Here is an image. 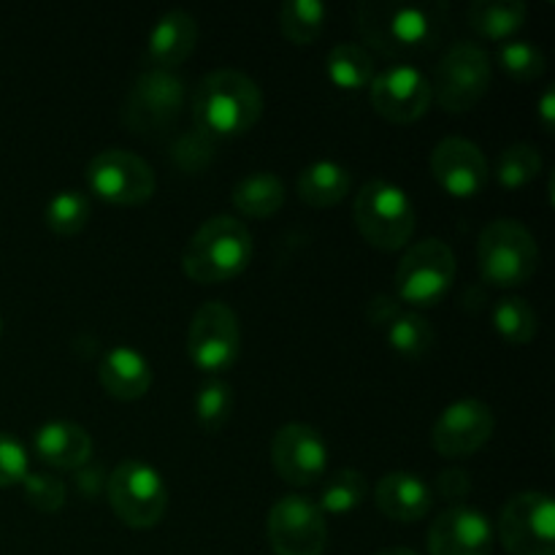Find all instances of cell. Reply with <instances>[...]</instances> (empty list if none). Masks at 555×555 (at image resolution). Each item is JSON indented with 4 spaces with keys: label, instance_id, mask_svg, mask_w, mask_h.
Returning <instances> with one entry per match:
<instances>
[{
    "label": "cell",
    "instance_id": "f546056e",
    "mask_svg": "<svg viewBox=\"0 0 555 555\" xmlns=\"http://www.w3.org/2000/svg\"><path fill=\"white\" fill-rule=\"evenodd\" d=\"M328 9L320 0H285L280 9V27L287 41L312 43L323 33Z\"/></svg>",
    "mask_w": 555,
    "mask_h": 555
},
{
    "label": "cell",
    "instance_id": "b9f144b4",
    "mask_svg": "<svg viewBox=\"0 0 555 555\" xmlns=\"http://www.w3.org/2000/svg\"><path fill=\"white\" fill-rule=\"evenodd\" d=\"M0 331H3V323H0Z\"/></svg>",
    "mask_w": 555,
    "mask_h": 555
},
{
    "label": "cell",
    "instance_id": "6da1fadb",
    "mask_svg": "<svg viewBox=\"0 0 555 555\" xmlns=\"http://www.w3.org/2000/svg\"><path fill=\"white\" fill-rule=\"evenodd\" d=\"M356 27L369 47L388 57L426 54L442 43L450 27V9L439 0H363L356 5Z\"/></svg>",
    "mask_w": 555,
    "mask_h": 555
},
{
    "label": "cell",
    "instance_id": "e0dca14e",
    "mask_svg": "<svg viewBox=\"0 0 555 555\" xmlns=\"http://www.w3.org/2000/svg\"><path fill=\"white\" fill-rule=\"evenodd\" d=\"M431 555H491L493 526L482 509L453 504L434 518L428 529Z\"/></svg>",
    "mask_w": 555,
    "mask_h": 555
},
{
    "label": "cell",
    "instance_id": "3957f363",
    "mask_svg": "<svg viewBox=\"0 0 555 555\" xmlns=\"http://www.w3.org/2000/svg\"><path fill=\"white\" fill-rule=\"evenodd\" d=\"M253 249V236L242 220L215 215L190 236L182 253V271L198 285H220L247 269Z\"/></svg>",
    "mask_w": 555,
    "mask_h": 555
},
{
    "label": "cell",
    "instance_id": "9a60e30c",
    "mask_svg": "<svg viewBox=\"0 0 555 555\" xmlns=\"http://www.w3.org/2000/svg\"><path fill=\"white\" fill-rule=\"evenodd\" d=\"M369 98H372L374 112L388 122H415L431 106V79L410 63L388 65L374 74Z\"/></svg>",
    "mask_w": 555,
    "mask_h": 555
},
{
    "label": "cell",
    "instance_id": "ab89813d",
    "mask_svg": "<svg viewBox=\"0 0 555 555\" xmlns=\"http://www.w3.org/2000/svg\"><path fill=\"white\" fill-rule=\"evenodd\" d=\"M540 119H542V128L547 130V133H553V122H555V92L553 87H547L545 92H542L540 98Z\"/></svg>",
    "mask_w": 555,
    "mask_h": 555
},
{
    "label": "cell",
    "instance_id": "4316f807",
    "mask_svg": "<svg viewBox=\"0 0 555 555\" xmlns=\"http://www.w3.org/2000/svg\"><path fill=\"white\" fill-rule=\"evenodd\" d=\"M383 331L399 356L421 358L434 347V325L415 309H401Z\"/></svg>",
    "mask_w": 555,
    "mask_h": 555
},
{
    "label": "cell",
    "instance_id": "d6986e66",
    "mask_svg": "<svg viewBox=\"0 0 555 555\" xmlns=\"http://www.w3.org/2000/svg\"><path fill=\"white\" fill-rule=\"evenodd\" d=\"M374 502L385 518L396 524H417L434 504V491L415 472H388L374 486Z\"/></svg>",
    "mask_w": 555,
    "mask_h": 555
},
{
    "label": "cell",
    "instance_id": "1f68e13d",
    "mask_svg": "<svg viewBox=\"0 0 555 555\" xmlns=\"http://www.w3.org/2000/svg\"><path fill=\"white\" fill-rule=\"evenodd\" d=\"M90 220V198L79 190L54 193L47 204V225L57 236H74Z\"/></svg>",
    "mask_w": 555,
    "mask_h": 555
},
{
    "label": "cell",
    "instance_id": "60d3db41",
    "mask_svg": "<svg viewBox=\"0 0 555 555\" xmlns=\"http://www.w3.org/2000/svg\"><path fill=\"white\" fill-rule=\"evenodd\" d=\"M377 555H421V553H415L412 547H385V551H379Z\"/></svg>",
    "mask_w": 555,
    "mask_h": 555
},
{
    "label": "cell",
    "instance_id": "e575fe53",
    "mask_svg": "<svg viewBox=\"0 0 555 555\" xmlns=\"http://www.w3.org/2000/svg\"><path fill=\"white\" fill-rule=\"evenodd\" d=\"M25 499L41 513H57L63 509L68 491H65V482L60 477L49 475V472H27L25 480L20 482Z\"/></svg>",
    "mask_w": 555,
    "mask_h": 555
},
{
    "label": "cell",
    "instance_id": "277c9868",
    "mask_svg": "<svg viewBox=\"0 0 555 555\" xmlns=\"http://www.w3.org/2000/svg\"><path fill=\"white\" fill-rule=\"evenodd\" d=\"M352 217L361 236L377 249H401L412 238L417 225L410 193L396 182L374 177L358 190L352 201Z\"/></svg>",
    "mask_w": 555,
    "mask_h": 555
},
{
    "label": "cell",
    "instance_id": "cb8c5ba5",
    "mask_svg": "<svg viewBox=\"0 0 555 555\" xmlns=\"http://www.w3.org/2000/svg\"><path fill=\"white\" fill-rule=\"evenodd\" d=\"M285 184L276 173L271 171H253L244 179H238L233 188L231 198L233 206L242 211L244 217H255V220H266V217L276 215L285 204Z\"/></svg>",
    "mask_w": 555,
    "mask_h": 555
},
{
    "label": "cell",
    "instance_id": "f1b7e54d",
    "mask_svg": "<svg viewBox=\"0 0 555 555\" xmlns=\"http://www.w3.org/2000/svg\"><path fill=\"white\" fill-rule=\"evenodd\" d=\"M366 499V477L356 469H339L328 475L320 486V499L314 504L320 513H350Z\"/></svg>",
    "mask_w": 555,
    "mask_h": 555
},
{
    "label": "cell",
    "instance_id": "ba28073f",
    "mask_svg": "<svg viewBox=\"0 0 555 555\" xmlns=\"http://www.w3.org/2000/svg\"><path fill=\"white\" fill-rule=\"evenodd\" d=\"M106 491L117 518L130 529H152L166 515L168 488L160 472L146 461L128 459L114 466Z\"/></svg>",
    "mask_w": 555,
    "mask_h": 555
},
{
    "label": "cell",
    "instance_id": "8992f818",
    "mask_svg": "<svg viewBox=\"0 0 555 555\" xmlns=\"http://www.w3.org/2000/svg\"><path fill=\"white\" fill-rule=\"evenodd\" d=\"M393 282L399 301L415 309L437 307L455 282V253L442 238H423L399 260Z\"/></svg>",
    "mask_w": 555,
    "mask_h": 555
},
{
    "label": "cell",
    "instance_id": "4fadbf2b",
    "mask_svg": "<svg viewBox=\"0 0 555 555\" xmlns=\"http://www.w3.org/2000/svg\"><path fill=\"white\" fill-rule=\"evenodd\" d=\"M266 531L276 555H323L328 545L325 515L301 493H287L271 504Z\"/></svg>",
    "mask_w": 555,
    "mask_h": 555
},
{
    "label": "cell",
    "instance_id": "d4e9b609",
    "mask_svg": "<svg viewBox=\"0 0 555 555\" xmlns=\"http://www.w3.org/2000/svg\"><path fill=\"white\" fill-rule=\"evenodd\" d=\"M466 20L480 36L507 41L524 27L526 5L520 0H475L466 11Z\"/></svg>",
    "mask_w": 555,
    "mask_h": 555
},
{
    "label": "cell",
    "instance_id": "52a82bcc",
    "mask_svg": "<svg viewBox=\"0 0 555 555\" xmlns=\"http://www.w3.org/2000/svg\"><path fill=\"white\" fill-rule=\"evenodd\" d=\"M184 81L173 70L146 68L125 98L122 119L139 135H166L184 112Z\"/></svg>",
    "mask_w": 555,
    "mask_h": 555
},
{
    "label": "cell",
    "instance_id": "2e32d148",
    "mask_svg": "<svg viewBox=\"0 0 555 555\" xmlns=\"http://www.w3.org/2000/svg\"><path fill=\"white\" fill-rule=\"evenodd\" d=\"M496 415L480 399H459L442 410L431 428L434 450L444 459H464L477 453L491 439Z\"/></svg>",
    "mask_w": 555,
    "mask_h": 555
},
{
    "label": "cell",
    "instance_id": "8fae6325",
    "mask_svg": "<svg viewBox=\"0 0 555 555\" xmlns=\"http://www.w3.org/2000/svg\"><path fill=\"white\" fill-rule=\"evenodd\" d=\"M242 350L238 318L228 304L206 301L195 309L188 328V358L206 374H222Z\"/></svg>",
    "mask_w": 555,
    "mask_h": 555
},
{
    "label": "cell",
    "instance_id": "ac0fdd59",
    "mask_svg": "<svg viewBox=\"0 0 555 555\" xmlns=\"http://www.w3.org/2000/svg\"><path fill=\"white\" fill-rule=\"evenodd\" d=\"M431 173L455 198H475L488 184L491 168L480 146L461 135H448L431 152Z\"/></svg>",
    "mask_w": 555,
    "mask_h": 555
},
{
    "label": "cell",
    "instance_id": "9c48e42d",
    "mask_svg": "<svg viewBox=\"0 0 555 555\" xmlns=\"http://www.w3.org/2000/svg\"><path fill=\"white\" fill-rule=\"evenodd\" d=\"M493 79L491 57L482 47L459 41L442 54L431 79V98L444 112H469Z\"/></svg>",
    "mask_w": 555,
    "mask_h": 555
},
{
    "label": "cell",
    "instance_id": "30bf717a",
    "mask_svg": "<svg viewBox=\"0 0 555 555\" xmlns=\"http://www.w3.org/2000/svg\"><path fill=\"white\" fill-rule=\"evenodd\" d=\"M499 540L509 555H555V504L551 493H515L499 515Z\"/></svg>",
    "mask_w": 555,
    "mask_h": 555
},
{
    "label": "cell",
    "instance_id": "5bb4252c",
    "mask_svg": "<svg viewBox=\"0 0 555 555\" xmlns=\"http://www.w3.org/2000/svg\"><path fill=\"white\" fill-rule=\"evenodd\" d=\"M271 464L287 486H314L325 477L328 444L309 423H285L271 437Z\"/></svg>",
    "mask_w": 555,
    "mask_h": 555
},
{
    "label": "cell",
    "instance_id": "484cf974",
    "mask_svg": "<svg viewBox=\"0 0 555 555\" xmlns=\"http://www.w3.org/2000/svg\"><path fill=\"white\" fill-rule=\"evenodd\" d=\"M325 70H328V79L334 81L339 90L356 92L363 90V87L372 85L374 79V60L372 54L366 52V47L361 43H336L334 49L325 57Z\"/></svg>",
    "mask_w": 555,
    "mask_h": 555
},
{
    "label": "cell",
    "instance_id": "74e56055",
    "mask_svg": "<svg viewBox=\"0 0 555 555\" xmlns=\"http://www.w3.org/2000/svg\"><path fill=\"white\" fill-rule=\"evenodd\" d=\"M472 491V477L464 469H448L437 475V493L444 499H464Z\"/></svg>",
    "mask_w": 555,
    "mask_h": 555
},
{
    "label": "cell",
    "instance_id": "44dd1931",
    "mask_svg": "<svg viewBox=\"0 0 555 555\" xmlns=\"http://www.w3.org/2000/svg\"><path fill=\"white\" fill-rule=\"evenodd\" d=\"M33 450L54 469H79L92 459V437L70 421H49L33 434Z\"/></svg>",
    "mask_w": 555,
    "mask_h": 555
},
{
    "label": "cell",
    "instance_id": "4dcf8cb0",
    "mask_svg": "<svg viewBox=\"0 0 555 555\" xmlns=\"http://www.w3.org/2000/svg\"><path fill=\"white\" fill-rule=\"evenodd\" d=\"M542 171V157L540 150L531 144H509L499 152L496 157V179L504 184V188H524L529 184L537 173Z\"/></svg>",
    "mask_w": 555,
    "mask_h": 555
},
{
    "label": "cell",
    "instance_id": "5b68a950",
    "mask_svg": "<svg viewBox=\"0 0 555 555\" xmlns=\"http://www.w3.org/2000/svg\"><path fill=\"white\" fill-rule=\"evenodd\" d=\"M477 266L488 285H526L540 266V247H537L534 233L524 222L507 220V217L488 222L477 238Z\"/></svg>",
    "mask_w": 555,
    "mask_h": 555
},
{
    "label": "cell",
    "instance_id": "7c38bea8",
    "mask_svg": "<svg viewBox=\"0 0 555 555\" xmlns=\"http://www.w3.org/2000/svg\"><path fill=\"white\" fill-rule=\"evenodd\" d=\"M87 184L108 204L139 206L155 195L157 177L144 157L112 146L87 163Z\"/></svg>",
    "mask_w": 555,
    "mask_h": 555
},
{
    "label": "cell",
    "instance_id": "d6a6232c",
    "mask_svg": "<svg viewBox=\"0 0 555 555\" xmlns=\"http://www.w3.org/2000/svg\"><path fill=\"white\" fill-rule=\"evenodd\" d=\"M233 410V388L220 377H209L201 383L195 393V417L206 431H217L228 423Z\"/></svg>",
    "mask_w": 555,
    "mask_h": 555
},
{
    "label": "cell",
    "instance_id": "83f0119b",
    "mask_svg": "<svg viewBox=\"0 0 555 555\" xmlns=\"http://www.w3.org/2000/svg\"><path fill=\"white\" fill-rule=\"evenodd\" d=\"M493 328L504 336L513 345H526V341L534 339L537 325V309L526 301L524 296H504L493 304Z\"/></svg>",
    "mask_w": 555,
    "mask_h": 555
},
{
    "label": "cell",
    "instance_id": "603a6c76",
    "mask_svg": "<svg viewBox=\"0 0 555 555\" xmlns=\"http://www.w3.org/2000/svg\"><path fill=\"white\" fill-rule=\"evenodd\" d=\"M298 195L309 206H336L352 190V173L336 160H314L298 173Z\"/></svg>",
    "mask_w": 555,
    "mask_h": 555
},
{
    "label": "cell",
    "instance_id": "8d00e7d4",
    "mask_svg": "<svg viewBox=\"0 0 555 555\" xmlns=\"http://www.w3.org/2000/svg\"><path fill=\"white\" fill-rule=\"evenodd\" d=\"M211 152H215V139L204 135L201 130L195 133L182 135L179 144L173 146V160L184 168V171H198L206 163L211 160Z\"/></svg>",
    "mask_w": 555,
    "mask_h": 555
},
{
    "label": "cell",
    "instance_id": "7402d4cb",
    "mask_svg": "<svg viewBox=\"0 0 555 555\" xmlns=\"http://www.w3.org/2000/svg\"><path fill=\"white\" fill-rule=\"evenodd\" d=\"M98 379L108 396L119 401H133L150 390L152 366L135 347L117 345L101 358Z\"/></svg>",
    "mask_w": 555,
    "mask_h": 555
},
{
    "label": "cell",
    "instance_id": "7a4b0ae2",
    "mask_svg": "<svg viewBox=\"0 0 555 555\" xmlns=\"http://www.w3.org/2000/svg\"><path fill=\"white\" fill-rule=\"evenodd\" d=\"M263 114V92L258 81L236 68L209 70L193 95L195 130L209 139L244 135Z\"/></svg>",
    "mask_w": 555,
    "mask_h": 555
},
{
    "label": "cell",
    "instance_id": "ffe728a7",
    "mask_svg": "<svg viewBox=\"0 0 555 555\" xmlns=\"http://www.w3.org/2000/svg\"><path fill=\"white\" fill-rule=\"evenodd\" d=\"M195 43H198V22H195V16L184 9L166 11L152 25L150 38H146L150 68L173 70L193 54Z\"/></svg>",
    "mask_w": 555,
    "mask_h": 555
},
{
    "label": "cell",
    "instance_id": "836d02e7",
    "mask_svg": "<svg viewBox=\"0 0 555 555\" xmlns=\"http://www.w3.org/2000/svg\"><path fill=\"white\" fill-rule=\"evenodd\" d=\"M496 60L509 76L520 81L540 79L547 65L542 49L531 41H520V38H507V41L499 43Z\"/></svg>",
    "mask_w": 555,
    "mask_h": 555
},
{
    "label": "cell",
    "instance_id": "f35d334b",
    "mask_svg": "<svg viewBox=\"0 0 555 555\" xmlns=\"http://www.w3.org/2000/svg\"><path fill=\"white\" fill-rule=\"evenodd\" d=\"M399 312H401V307H399V298L396 296H374L372 301L366 304L369 323L377 325V328H385V325H388Z\"/></svg>",
    "mask_w": 555,
    "mask_h": 555
},
{
    "label": "cell",
    "instance_id": "d590c367",
    "mask_svg": "<svg viewBox=\"0 0 555 555\" xmlns=\"http://www.w3.org/2000/svg\"><path fill=\"white\" fill-rule=\"evenodd\" d=\"M27 472H30V464H27V450L22 448L20 439L0 431V488L16 486V482L25 480Z\"/></svg>",
    "mask_w": 555,
    "mask_h": 555
}]
</instances>
